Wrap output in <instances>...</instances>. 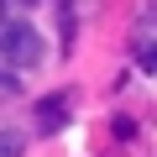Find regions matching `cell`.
I'll use <instances>...</instances> for the list:
<instances>
[{
	"label": "cell",
	"mask_w": 157,
	"mask_h": 157,
	"mask_svg": "<svg viewBox=\"0 0 157 157\" xmlns=\"http://www.w3.org/2000/svg\"><path fill=\"white\" fill-rule=\"evenodd\" d=\"M42 58V37L26 21H6V68H32Z\"/></svg>",
	"instance_id": "1"
},
{
	"label": "cell",
	"mask_w": 157,
	"mask_h": 157,
	"mask_svg": "<svg viewBox=\"0 0 157 157\" xmlns=\"http://www.w3.org/2000/svg\"><path fill=\"white\" fill-rule=\"evenodd\" d=\"M68 105H73V94H68V89H58V94H47V100L37 105V121L52 131V126H63V121H68Z\"/></svg>",
	"instance_id": "2"
},
{
	"label": "cell",
	"mask_w": 157,
	"mask_h": 157,
	"mask_svg": "<svg viewBox=\"0 0 157 157\" xmlns=\"http://www.w3.org/2000/svg\"><path fill=\"white\" fill-rule=\"evenodd\" d=\"M141 68H152V73H157V47H147V52H141Z\"/></svg>",
	"instance_id": "5"
},
{
	"label": "cell",
	"mask_w": 157,
	"mask_h": 157,
	"mask_svg": "<svg viewBox=\"0 0 157 157\" xmlns=\"http://www.w3.org/2000/svg\"><path fill=\"white\" fill-rule=\"evenodd\" d=\"M6 157H21V136L16 131H6Z\"/></svg>",
	"instance_id": "4"
},
{
	"label": "cell",
	"mask_w": 157,
	"mask_h": 157,
	"mask_svg": "<svg viewBox=\"0 0 157 157\" xmlns=\"http://www.w3.org/2000/svg\"><path fill=\"white\" fill-rule=\"evenodd\" d=\"M21 94V78H16V68H6V100H16Z\"/></svg>",
	"instance_id": "3"
}]
</instances>
